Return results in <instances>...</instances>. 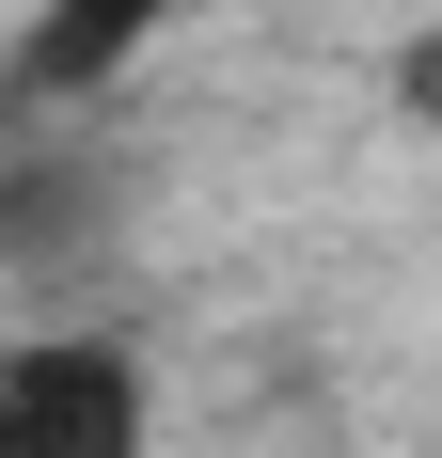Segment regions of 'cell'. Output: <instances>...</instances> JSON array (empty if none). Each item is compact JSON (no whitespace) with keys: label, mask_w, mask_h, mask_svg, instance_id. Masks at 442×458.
<instances>
[{"label":"cell","mask_w":442,"mask_h":458,"mask_svg":"<svg viewBox=\"0 0 442 458\" xmlns=\"http://www.w3.org/2000/svg\"><path fill=\"white\" fill-rule=\"evenodd\" d=\"M395 95H411V111H427V127H442V16H427V32L395 47Z\"/></svg>","instance_id":"obj_4"},{"label":"cell","mask_w":442,"mask_h":458,"mask_svg":"<svg viewBox=\"0 0 442 458\" xmlns=\"http://www.w3.org/2000/svg\"><path fill=\"white\" fill-rule=\"evenodd\" d=\"M0 458H158V395L111 332L0 348Z\"/></svg>","instance_id":"obj_1"},{"label":"cell","mask_w":442,"mask_h":458,"mask_svg":"<svg viewBox=\"0 0 442 458\" xmlns=\"http://www.w3.org/2000/svg\"><path fill=\"white\" fill-rule=\"evenodd\" d=\"M111 206H127V174L95 142H0V253L16 269H80L111 237Z\"/></svg>","instance_id":"obj_2"},{"label":"cell","mask_w":442,"mask_h":458,"mask_svg":"<svg viewBox=\"0 0 442 458\" xmlns=\"http://www.w3.org/2000/svg\"><path fill=\"white\" fill-rule=\"evenodd\" d=\"M158 32V0H47L16 47V111H80L95 80H127V47Z\"/></svg>","instance_id":"obj_3"}]
</instances>
